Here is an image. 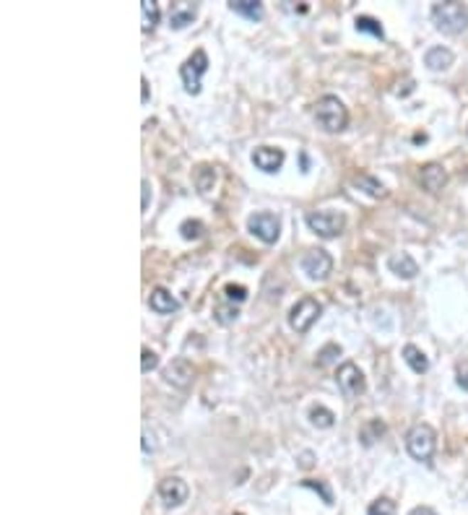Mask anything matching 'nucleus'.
Masks as SVG:
<instances>
[{"instance_id":"1","label":"nucleus","mask_w":468,"mask_h":515,"mask_svg":"<svg viewBox=\"0 0 468 515\" xmlns=\"http://www.w3.org/2000/svg\"><path fill=\"white\" fill-rule=\"evenodd\" d=\"M432 23L442 34H461V31L468 29V6H463L458 0L435 3L432 6Z\"/></svg>"},{"instance_id":"2","label":"nucleus","mask_w":468,"mask_h":515,"mask_svg":"<svg viewBox=\"0 0 468 515\" xmlns=\"http://www.w3.org/2000/svg\"><path fill=\"white\" fill-rule=\"evenodd\" d=\"M315 120L328 133H341L349 125V110L339 97L325 94L315 102Z\"/></svg>"},{"instance_id":"3","label":"nucleus","mask_w":468,"mask_h":515,"mask_svg":"<svg viewBox=\"0 0 468 515\" xmlns=\"http://www.w3.org/2000/svg\"><path fill=\"white\" fill-rule=\"evenodd\" d=\"M406 450L414 461L430 463L437 450V432L430 425H414L406 432Z\"/></svg>"},{"instance_id":"4","label":"nucleus","mask_w":468,"mask_h":515,"mask_svg":"<svg viewBox=\"0 0 468 515\" xmlns=\"http://www.w3.org/2000/svg\"><path fill=\"white\" fill-rule=\"evenodd\" d=\"M206 70H208V55H206L203 50H196L188 60L182 63L180 78L188 94H198V91H201V81H203Z\"/></svg>"},{"instance_id":"5","label":"nucleus","mask_w":468,"mask_h":515,"mask_svg":"<svg viewBox=\"0 0 468 515\" xmlns=\"http://www.w3.org/2000/svg\"><path fill=\"white\" fill-rule=\"evenodd\" d=\"M320 312H323V307H320V302H317L315 297H302V299L289 310V326L294 328L297 334H307V331L315 326V320L320 318Z\"/></svg>"},{"instance_id":"6","label":"nucleus","mask_w":468,"mask_h":515,"mask_svg":"<svg viewBox=\"0 0 468 515\" xmlns=\"http://www.w3.org/2000/svg\"><path fill=\"white\" fill-rule=\"evenodd\" d=\"M307 227H310L317 237L331 240V237H339L341 232H344L346 216L336 211H310L307 213Z\"/></svg>"},{"instance_id":"7","label":"nucleus","mask_w":468,"mask_h":515,"mask_svg":"<svg viewBox=\"0 0 468 515\" xmlns=\"http://www.w3.org/2000/svg\"><path fill=\"white\" fill-rule=\"evenodd\" d=\"M336 383H339V391L346 398H359L367 391V380H364L362 370L356 367L354 362H344L336 370Z\"/></svg>"},{"instance_id":"8","label":"nucleus","mask_w":468,"mask_h":515,"mask_svg":"<svg viewBox=\"0 0 468 515\" xmlns=\"http://www.w3.org/2000/svg\"><path fill=\"white\" fill-rule=\"evenodd\" d=\"M248 229H250V235H255L260 243L273 245L279 240V232H281L279 216L271 211H257L248 219Z\"/></svg>"},{"instance_id":"9","label":"nucleus","mask_w":468,"mask_h":515,"mask_svg":"<svg viewBox=\"0 0 468 515\" xmlns=\"http://www.w3.org/2000/svg\"><path fill=\"white\" fill-rule=\"evenodd\" d=\"M302 271L307 273V279H312V281H325L328 276H331V271H333V258L328 255L325 250H310V253H304L302 255Z\"/></svg>"},{"instance_id":"10","label":"nucleus","mask_w":468,"mask_h":515,"mask_svg":"<svg viewBox=\"0 0 468 515\" xmlns=\"http://www.w3.org/2000/svg\"><path fill=\"white\" fill-rule=\"evenodd\" d=\"M156 492H159V500L164 502L166 508H177V505H182V502L188 500L190 489L180 477H166L159 482Z\"/></svg>"},{"instance_id":"11","label":"nucleus","mask_w":468,"mask_h":515,"mask_svg":"<svg viewBox=\"0 0 468 515\" xmlns=\"http://www.w3.org/2000/svg\"><path fill=\"white\" fill-rule=\"evenodd\" d=\"M161 375H164L166 383H172L174 388H188L190 383H193L196 370H193V364H190L185 356H177V359H172V362L166 364Z\"/></svg>"},{"instance_id":"12","label":"nucleus","mask_w":468,"mask_h":515,"mask_svg":"<svg viewBox=\"0 0 468 515\" xmlns=\"http://www.w3.org/2000/svg\"><path fill=\"white\" fill-rule=\"evenodd\" d=\"M419 182H422V188L427 190V193H440V190L447 185V172L442 164H437V161H430V164H422L419 167Z\"/></svg>"},{"instance_id":"13","label":"nucleus","mask_w":468,"mask_h":515,"mask_svg":"<svg viewBox=\"0 0 468 515\" xmlns=\"http://www.w3.org/2000/svg\"><path fill=\"white\" fill-rule=\"evenodd\" d=\"M284 152L281 149H273V146H257L252 152V164H255L260 172H279L281 164H284Z\"/></svg>"},{"instance_id":"14","label":"nucleus","mask_w":468,"mask_h":515,"mask_svg":"<svg viewBox=\"0 0 468 515\" xmlns=\"http://www.w3.org/2000/svg\"><path fill=\"white\" fill-rule=\"evenodd\" d=\"M198 16V6L190 0H177L169 6V26L172 29H185L188 23H193V18Z\"/></svg>"},{"instance_id":"15","label":"nucleus","mask_w":468,"mask_h":515,"mask_svg":"<svg viewBox=\"0 0 468 515\" xmlns=\"http://www.w3.org/2000/svg\"><path fill=\"white\" fill-rule=\"evenodd\" d=\"M388 268L395 276H400V279H414L416 273H419V265H416V260L408 253H393L388 258Z\"/></svg>"},{"instance_id":"16","label":"nucleus","mask_w":468,"mask_h":515,"mask_svg":"<svg viewBox=\"0 0 468 515\" xmlns=\"http://www.w3.org/2000/svg\"><path fill=\"white\" fill-rule=\"evenodd\" d=\"M149 304H151V310L156 312V315H172V312L180 310V302H177L164 287L154 289L151 297H149Z\"/></svg>"},{"instance_id":"17","label":"nucleus","mask_w":468,"mask_h":515,"mask_svg":"<svg viewBox=\"0 0 468 515\" xmlns=\"http://www.w3.org/2000/svg\"><path fill=\"white\" fill-rule=\"evenodd\" d=\"M455 55L447 50V47H430L427 55H424V63H427V68L430 70H447L453 65Z\"/></svg>"},{"instance_id":"18","label":"nucleus","mask_w":468,"mask_h":515,"mask_svg":"<svg viewBox=\"0 0 468 515\" xmlns=\"http://www.w3.org/2000/svg\"><path fill=\"white\" fill-rule=\"evenodd\" d=\"M351 185L364 190L370 198H385V185H383L378 177H372V174H367V172L354 174V177H351Z\"/></svg>"},{"instance_id":"19","label":"nucleus","mask_w":468,"mask_h":515,"mask_svg":"<svg viewBox=\"0 0 468 515\" xmlns=\"http://www.w3.org/2000/svg\"><path fill=\"white\" fill-rule=\"evenodd\" d=\"M229 8L234 14H240L242 18H248V21H260L263 18V3H257V0H229Z\"/></svg>"},{"instance_id":"20","label":"nucleus","mask_w":468,"mask_h":515,"mask_svg":"<svg viewBox=\"0 0 468 515\" xmlns=\"http://www.w3.org/2000/svg\"><path fill=\"white\" fill-rule=\"evenodd\" d=\"M403 359H406V364L416 372V375H422V372L430 370V359H427L422 349L414 346V344H406V346H403Z\"/></svg>"},{"instance_id":"21","label":"nucleus","mask_w":468,"mask_h":515,"mask_svg":"<svg viewBox=\"0 0 468 515\" xmlns=\"http://www.w3.org/2000/svg\"><path fill=\"white\" fill-rule=\"evenodd\" d=\"M310 422H312V427H317V430H328V427L336 425V414L317 403V406L310 409Z\"/></svg>"},{"instance_id":"22","label":"nucleus","mask_w":468,"mask_h":515,"mask_svg":"<svg viewBox=\"0 0 468 515\" xmlns=\"http://www.w3.org/2000/svg\"><path fill=\"white\" fill-rule=\"evenodd\" d=\"M354 23H356V31H362V34H372V37H378V39L385 37L383 23H380L378 18H372V16H356Z\"/></svg>"},{"instance_id":"23","label":"nucleus","mask_w":468,"mask_h":515,"mask_svg":"<svg viewBox=\"0 0 468 515\" xmlns=\"http://www.w3.org/2000/svg\"><path fill=\"white\" fill-rule=\"evenodd\" d=\"M385 435V425L380 422V419H372V422H367V425L359 430V440H362L364 445H372L375 440H380Z\"/></svg>"},{"instance_id":"24","label":"nucleus","mask_w":468,"mask_h":515,"mask_svg":"<svg viewBox=\"0 0 468 515\" xmlns=\"http://www.w3.org/2000/svg\"><path fill=\"white\" fill-rule=\"evenodd\" d=\"M141 16H144L141 29H144V31H154V26L159 23V6L154 3V0H141Z\"/></svg>"},{"instance_id":"25","label":"nucleus","mask_w":468,"mask_h":515,"mask_svg":"<svg viewBox=\"0 0 468 515\" xmlns=\"http://www.w3.org/2000/svg\"><path fill=\"white\" fill-rule=\"evenodd\" d=\"M203 232H206L203 221H198V219H185L180 224L182 240H201V237H203Z\"/></svg>"},{"instance_id":"26","label":"nucleus","mask_w":468,"mask_h":515,"mask_svg":"<svg viewBox=\"0 0 468 515\" xmlns=\"http://www.w3.org/2000/svg\"><path fill=\"white\" fill-rule=\"evenodd\" d=\"M213 182H216V172H213L208 164H201L196 172V185L201 193H208V190L213 188Z\"/></svg>"},{"instance_id":"27","label":"nucleus","mask_w":468,"mask_h":515,"mask_svg":"<svg viewBox=\"0 0 468 515\" xmlns=\"http://www.w3.org/2000/svg\"><path fill=\"white\" fill-rule=\"evenodd\" d=\"M367 515H398V508H395V502L390 497H378V500L372 502Z\"/></svg>"},{"instance_id":"28","label":"nucleus","mask_w":468,"mask_h":515,"mask_svg":"<svg viewBox=\"0 0 468 515\" xmlns=\"http://www.w3.org/2000/svg\"><path fill=\"white\" fill-rule=\"evenodd\" d=\"M237 315H240L237 304L227 302V299L216 304V320H219V323H224V326H227V323H234V320H237Z\"/></svg>"},{"instance_id":"29","label":"nucleus","mask_w":468,"mask_h":515,"mask_svg":"<svg viewBox=\"0 0 468 515\" xmlns=\"http://www.w3.org/2000/svg\"><path fill=\"white\" fill-rule=\"evenodd\" d=\"M224 299H227V302H245V299H248V289L242 287V284H227V287H224Z\"/></svg>"},{"instance_id":"30","label":"nucleus","mask_w":468,"mask_h":515,"mask_svg":"<svg viewBox=\"0 0 468 515\" xmlns=\"http://www.w3.org/2000/svg\"><path fill=\"white\" fill-rule=\"evenodd\" d=\"M141 356H144V359H141V370H144V372H151L154 367H159V356L154 354L151 349H146V346H144Z\"/></svg>"},{"instance_id":"31","label":"nucleus","mask_w":468,"mask_h":515,"mask_svg":"<svg viewBox=\"0 0 468 515\" xmlns=\"http://www.w3.org/2000/svg\"><path fill=\"white\" fill-rule=\"evenodd\" d=\"M304 487H312L315 492L323 494L325 505H333V494H331V489H328V487H325V484H320V482H304Z\"/></svg>"},{"instance_id":"32","label":"nucleus","mask_w":468,"mask_h":515,"mask_svg":"<svg viewBox=\"0 0 468 515\" xmlns=\"http://www.w3.org/2000/svg\"><path fill=\"white\" fill-rule=\"evenodd\" d=\"M458 386H461L463 391H468V364L458 367Z\"/></svg>"},{"instance_id":"33","label":"nucleus","mask_w":468,"mask_h":515,"mask_svg":"<svg viewBox=\"0 0 468 515\" xmlns=\"http://www.w3.org/2000/svg\"><path fill=\"white\" fill-rule=\"evenodd\" d=\"M156 450V445L151 442V435H149V430H144V453L149 455V453H154Z\"/></svg>"},{"instance_id":"34","label":"nucleus","mask_w":468,"mask_h":515,"mask_svg":"<svg viewBox=\"0 0 468 515\" xmlns=\"http://www.w3.org/2000/svg\"><path fill=\"white\" fill-rule=\"evenodd\" d=\"M408 515H437L432 508H427V505H419V508H414Z\"/></svg>"},{"instance_id":"35","label":"nucleus","mask_w":468,"mask_h":515,"mask_svg":"<svg viewBox=\"0 0 468 515\" xmlns=\"http://www.w3.org/2000/svg\"><path fill=\"white\" fill-rule=\"evenodd\" d=\"M149 190H151L149 188V180H144V211L149 208Z\"/></svg>"},{"instance_id":"36","label":"nucleus","mask_w":468,"mask_h":515,"mask_svg":"<svg viewBox=\"0 0 468 515\" xmlns=\"http://www.w3.org/2000/svg\"><path fill=\"white\" fill-rule=\"evenodd\" d=\"M141 86H144V102H149V81L141 78Z\"/></svg>"},{"instance_id":"37","label":"nucleus","mask_w":468,"mask_h":515,"mask_svg":"<svg viewBox=\"0 0 468 515\" xmlns=\"http://www.w3.org/2000/svg\"><path fill=\"white\" fill-rule=\"evenodd\" d=\"M234 515H242V513H234Z\"/></svg>"}]
</instances>
